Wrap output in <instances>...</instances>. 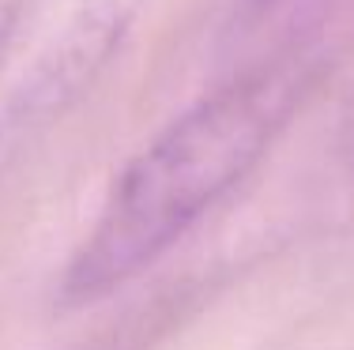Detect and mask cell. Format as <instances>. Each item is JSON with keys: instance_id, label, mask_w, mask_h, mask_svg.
I'll list each match as a JSON object with an SVG mask.
<instances>
[{"instance_id": "6da1fadb", "label": "cell", "mask_w": 354, "mask_h": 350, "mask_svg": "<svg viewBox=\"0 0 354 350\" xmlns=\"http://www.w3.org/2000/svg\"><path fill=\"white\" fill-rule=\"evenodd\" d=\"M306 53L275 57L174 117L117 173L72 253L64 294L91 302L129 282L257 170L309 87Z\"/></svg>"}, {"instance_id": "7a4b0ae2", "label": "cell", "mask_w": 354, "mask_h": 350, "mask_svg": "<svg viewBox=\"0 0 354 350\" xmlns=\"http://www.w3.org/2000/svg\"><path fill=\"white\" fill-rule=\"evenodd\" d=\"M129 30V8L124 0H91L53 35L35 61V68L23 76L15 95L8 98V110L0 117V147L23 128L41 124L53 110H61L75 98L95 72L109 61Z\"/></svg>"}, {"instance_id": "3957f363", "label": "cell", "mask_w": 354, "mask_h": 350, "mask_svg": "<svg viewBox=\"0 0 354 350\" xmlns=\"http://www.w3.org/2000/svg\"><path fill=\"white\" fill-rule=\"evenodd\" d=\"M23 4H27V0H0V49L12 38L15 23H19V15H23Z\"/></svg>"}, {"instance_id": "277c9868", "label": "cell", "mask_w": 354, "mask_h": 350, "mask_svg": "<svg viewBox=\"0 0 354 350\" xmlns=\"http://www.w3.org/2000/svg\"><path fill=\"white\" fill-rule=\"evenodd\" d=\"M275 4H283V0H241V8H245L249 19H257V15H268Z\"/></svg>"}]
</instances>
